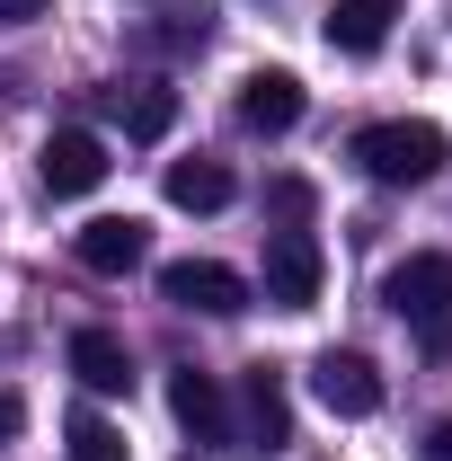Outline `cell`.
<instances>
[{"mask_svg": "<svg viewBox=\"0 0 452 461\" xmlns=\"http://www.w3.org/2000/svg\"><path fill=\"white\" fill-rule=\"evenodd\" d=\"M444 160H452V142H444V124H426V115H391V124L355 133V169L373 186H426V177H444Z\"/></svg>", "mask_w": 452, "mask_h": 461, "instance_id": "6da1fadb", "label": "cell"}, {"mask_svg": "<svg viewBox=\"0 0 452 461\" xmlns=\"http://www.w3.org/2000/svg\"><path fill=\"white\" fill-rule=\"evenodd\" d=\"M382 302H391L399 320L417 329V346H426L435 364H452V258H444V249H417V258H399L391 285H382Z\"/></svg>", "mask_w": 452, "mask_h": 461, "instance_id": "7a4b0ae2", "label": "cell"}, {"mask_svg": "<svg viewBox=\"0 0 452 461\" xmlns=\"http://www.w3.org/2000/svg\"><path fill=\"white\" fill-rule=\"evenodd\" d=\"M293 444V400H284L276 364H249L240 373V400H231V444L222 453H284Z\"/></svg>", "mask_w": 452, "mask_h": 461, "instance_id": "3957f363", "label": "cell"}, {"mask_svg": "<svg viewBox=\"0 0 452 461\" xmlns=\"http://www.w3.org/2000/svg\"><path fill=\"white\" fill-rule=\"evenodd\" d=\"M160 302L204 311V320H240L249 311V276L222 267V258H177V267H160Z\"/></svg>", "mask_w": 452, "mask_h": 461, "instance_id": "277c9868", "label": "cell"}, {"mask_svg": "<svg viewBox=\"0 0 452 461\" xmlns=\"http://www.w3.org/2000/svg\"><path fill=\"white\" fill-rule=\"evenodd\" d=\"M107 142H98V133H89V124H62L54 142H45V151H36V177H45V195H54V204H71V195H98V186H107Z\"/></svg>", "mask_w": 452, "mask_h": 461, "instance_id": "5b68a950", "label": "cell"}, {"mask_svg": "<svg viewBox=\"0 0 452 461\" xmlns=\"http://www.w3.org/2000/svg\"><path fill=\"white\" fill-rule=\"evenodd\" d=\"M320 285H329L320 240H311V230H276V240H267V302H276V311H311Z\"/></svg>", "mask_w": 452, "mask_h": 461, "instance_id": "8992f818", "label": "cell"}, {"mask_svg": "<svg viewBox=\"0 0 452 461\" xmlns=\"http://www.w3.org/2000/svg\"><path fill=\"white\" fill-rule=\"evenodd\" d=\"M311 391H320L329 417H382V373H373V355H355V346L311 355Z\"/></svg>", "mask_w": 452, "mask_h": 461, "instance_id": "52a82bcc", "label": "cell"}, {"mask_svg": "<svg viewBox=\"0 0 452 461\" xmlns=\"http://www.w3.org/2000/svg\"><path fill=\"white\" fill-rule=\"evenodd\" d=\"M71 258H80L89 276H133V267L151 258V222H142V213H98V222L71 230Z\"/></svg>", "mask_w": 452, "mask_h": 461, "instance_id": "ba28073f", "label": "cell"}, {"mask_svg": "<svg viewBox=\"0 0 452 461\" xmlns=\"http://www.w3.org/2000/svg\"><path fill=\"white\" fill-rule=\"evenodd\" d=\"M169 417L195 435V444H231V391L204 373V364H177L169 373Z\"/></svg>", "mask_w": 452, "mask_h": 461, "instance_id": "9c48e42d", "label": "cell"}, {"mask_svg": "<svg viewBox=\"0 0 452 461\" xmlns=\"http://www.w3.org/2000/svg\"><path fill=\"white\" fill-rule=\"evenodd\" d=\"M302 107H311V89H302L293 71H249V80H240V124H249V133H267V142L293 133Z\"/></svg>", "mask_w": 452, "mask_h": 461, "instance_id": "30bf717a", "label": "cell"}, {"mask_svg": "<svg viewBox=\"0 0 452 461\" xmlns=\"http://www.w3.org/2000/svg\"><path fill=\"white\" fill-rule=\"evenodd\" d=\"M98 107H107L133 142H160V133L177 124V89L169 80H115V89H98Z\"/></svg>", "mask_w": 452, "mask_h": 461, "instance_id": "8fae6325", "label": "cell"}, {"mask_svg": "<svg viewBox=\"0 0 452 461\" xmlns=\"http://www.w3.org/2000/svg\"><path fill=\"white\" fill-rule=\"evenodd\" d=\"M71 373H80V391H98V400H124L133 391V355L115 329H71Z\"/></svg>", "mask_w": 452, "mask_h": 461, "instance_id": "7c38bea8", "label": "cell"}, {"mask_svg": "<svg viewBox=\"0 0 452 461\" xmlns=\"http://www.w3.org/2000/svg\"><path fill=\"white\" fill-rule=\"evenodd\" d=\"M391 18H399V0H329L320 36H329V54H382Z\"/></svg>", "mask_w": 452, "mask_h": 461, "instance_id": "4fadbf2b", "label": "cell"}, {"mask_svg": "<svg viewBox=\"0 0 452 461\" xmlns=\"http://www.w3.org/2000/svg\"><path fill=\"white\" fill-rule=\"evenodd\" d=\"M231 195H240V177L222 160H169V204L177 213H222Z\"/></svg>", "mask_w": 452, "mask_h": 461, "instance_id": "5bb4252c", "label": "cell"}, {"mask_svg": "<svg viewBox=\"0 0 452 461\" xmlns=\"http://www.w3.org/2000/svg\"><path fill=\"white\" fill-rule=\"evenodd\" d=\"M62 444H71V461H133V453H124V435H115V426L98 417V408H71Z\"/></svg>", "mask_w": 452, "mask_h": 461, "instance_id": "9a60e30c", "label": "cell"}, {"mask_svg": "<svg viewBox=\"0 0 452 461\" xmlns=\"http://www.w3.org/2000/svg\"><path fill=\"white\" fill-rule=\"evenodd\" d=\"M267 204H276V222H284V230H302V213H311V186H302V177H276V195H267Z\"/></svg>", "mask_w": 452, "mask_h": 461, "instance_id": "2e32d148", "label": "cell"}, {"mask_svg": "<svg viewBox=\"0 0 452 461\" xmlns=\"http://www.w3.org/2000/svg\"><path fill=\"white\" fill-rule=\"evenodd\" d=\"M45 18V0H0V27H36Z\"/></svg>", "mask_w": 452, "mask_h": 461, "instance_id": "e0dca14e", "label": "cell"}, {"mask_svg": "<svg viewBox=\"0 0 452 461\" xmlns=\"http://www.w3.org/2000/svg\"><path fill=\"white\" fill-rule=\"evenodd\" d=\"M18 426H27V408H18V391H0V444H9Z\"/></svg>", "mask_w": 452, "mask_h": 461, "instance_id": "ac0fdd59", "label": "cell"}, {"mask_svg": "<svg viewBox=\"0 0 452 461\" xmlns=\"http://www.w3.org/2000/svg\"><path fill=\"white\" fill-rule=\"evenodd\" d=\"M426 461H452V417L435 426V435H426Z\"/></svg>", "mask_w": 452, "mask_h": 461, "instance_id": "d6986e66", "label": "cell"}]
</instances>
